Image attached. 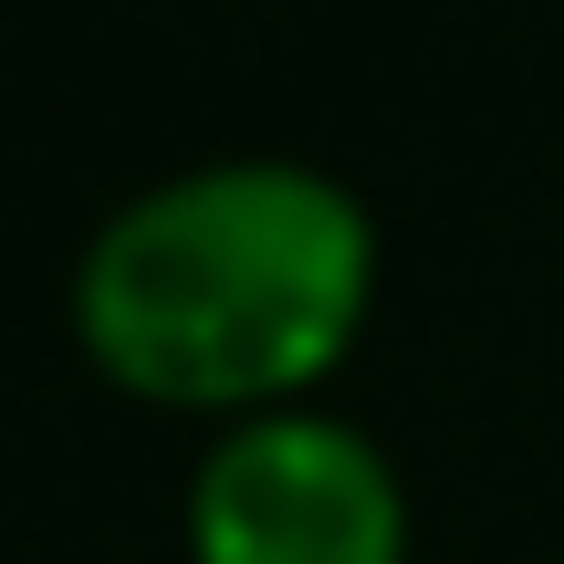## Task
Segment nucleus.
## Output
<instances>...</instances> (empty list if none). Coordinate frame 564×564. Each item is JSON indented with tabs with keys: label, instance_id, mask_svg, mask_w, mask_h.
<instances>
[{
	"label": "nucleus",
	"instance_id": "nucleus-1",
	"mask_svg": "<svg viewBox=\"0 0 564 564\" xmlns=\"http://www.w3.org/2000/svg\"><path fill=\"white\" fill-rule=\"evenodd\" d=\"M377 314V220L335 167L199 158L95 220L74 262V345L167 419H272L356 356Z\"/></svg>",
	"mask_w": 564,
	"mask_h": 564
},
{
	"label": "nucleus",
	"instance_id": "nucleus-2",
	"mask_svg": "<svg viewBox=\"0 0 564 564\" xmlns=\"http://www.w3.org/2000/svg\"><path fill=\"white\" fill-rule=\"evenodd\" d=\"M188 564H408V481L356 419L272 408L199 449Z\"/></svg>",
	"mask_w": 564,
	"mask_h": 564
}]
</instances>
